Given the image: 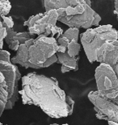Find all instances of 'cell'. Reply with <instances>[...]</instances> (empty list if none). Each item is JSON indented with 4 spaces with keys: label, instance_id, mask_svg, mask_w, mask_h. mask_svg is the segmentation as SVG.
<instances>
[{
    "label": "cell",
    "instance_id": "10",
    "mask_svg": "<svg viewBox=\"0 0 118 125\" xmlns=\"http://www.w3.org/2000/svg\"><path fill=\"white\" fill-rule=\"evenodd\" d=\"M7 30V36L4 41L6 42L7 46L12 51H17L20 45L24 44L25 42L31 39L36 38V36L34 34H32L27 32H18L14 30V29H9L6 28Z\"/></svg>",
    "mask_w": 118,
    "mask_h": 125
},
{
    "label": "cell",
    "instance_id": "15",
    "mask_svg": "<svg viewBox=\"0 0 118 125\" xmlns=\"http://www.w3.org/2000/svg\"><path fill=\"white\" fill-rule=\"evenodd\" d=\"M1 18L2 19V22L4 27L9 28V29L14 28V21H13V20H12L11 16H2Z\"/></svg>",
    "mask_w": 118,
    "mask_h": 125
},
{
    "label": "cell",
    "instance_id": "17",
    "mask_svg": "<svg viewBox=\"0 0 118 125\" xmlns=\"http://www.w3.org/2000/svg\"><path fill=\"white\" fill-rule=\"evenodd\" d=\"M114 13L116 15L118 14V0L114 2Z\"/></svg>",
    "mask_w": 118,
    "mask_h": 125
},
{
    "label": "cell",
    "instance_id": "23",
    "mask_svg": "<svg viewBox=\"0 0 118 125\" xmlns=\"http://www.w3.org/2000/svg\"><path fill=\"white\" fill-rule=\"evenodd\" d=\"M0 125H4V124H1V122H0Z\"/></svg>",
    "mask_w": 118,
    "mask_h": 125
},
{
    "label": "cell",
    "instance_id": "16",
    "mask_svg": "<svg viewBox=\"0 0 118 125\" xmlns=\"http://www.w3.org/2000/svg\"><path fill=\"white\" fill-rule=\"evenodd\" d=\"M11 54L5 50H0V60L3 62H11Z\"/></svg>",
    "mask_w": 118,
    "mask_h": 125
},
{
    "label": "cell",
    "instance_id": "8",
    "mask_svg": "<svg viewBox=\"0 0 118 125\" xmlns=\"http://www.w3.org/2000/svg\"><path fill=\"white\" fill-rule=\"evenodd\" d=\"M88 99L93 104L98 119L118 124V110L112 100L100 96L97 91L90 92Z\"/></svg>",
    "mask_w": 118,
    "mask_h": 125
},
{
    "label": "cell",
    "instance_id": "9",
    "mask_svg": "<svg viewBox=\"0 0 118 125\" xmlns=\"http://www.w3.org/2000/svg\"><path fill=\"white\" fill-rule=\"evenodd\" d=\"M118 61V40L108 42L98 51L95 56V62L100 64H107L113 67Z\"/></svg>",
    "mask_w": 118,
    "mask_h": 125
},
{
    "label": "cell",
    "instance_id": "13",
    "mask_svg": "<svg viewBox=\"0 0 118 125\" xmlns=\"http://www.w3.org/2000/svg\"><path fill=\"white\" fill-rule=\"evenodd\" d=\"M11 9V4L9 1L0 0V17L7 16Z\"/></svg>",
    "mask_w": 118,
    "mask_h": 125
},
{
    "label": "cell",
    "instance_id": "6",
    "mask_svg": "<svg viewBox=\"0 0 118 125\" xmlns=\"http://www.w3.org/2000/svg\"><path fill=\"white\" fill-rule=\"evenodd\" d=\"M58 15L56 10H51L39 13L29 17L24 23L30 33L36 36L45 35L48 37H54L57 40L62 36L64 31L57 26Z\"/></svg>",
    "mask_w": 118,
    "mask_h": 125
},
{
    "label": "cell",
    "instance_id": "1",
    "mask_svg": "<svg viewBox=\"0 0 118 125\" xmlns=\"http://www.w3.org/2000/svg\"><path fill=\"white\" fill-rule=\"evenodd\" d=\"M19 91L24 105L40 107L51 118L60 119L73 113L74 102L60 88L57 81L36 72H30L21 78Z\"/></svg>",
    "mask_w": 118,
    "mask_h": 125
},
{
    "label": "cell",
    "instance_id": "3",
    "mask_svg": "<svg viewBox=\"0 0 118 125\" xmlns=\"http://www.w3.org/2000/svg\"><path fill=\"white\" fill-rule=\"evenodd\" d=\"M57 49L56 38L39 35L20 45L11 62L12 64H19L25 68H45L57 62Z\"/></svg>",
    "mask_w": 118,
    "mask_h": 125
},
{
    "label": "cell",
    "instance_id": "14",
    "mask_svg": "<svg viewBox=\"0 0 118 125\" xmlns=\"http://www.w3.org/2000/svg\"><path fill=\"white\" fill-rule=\"evenodd\" d=\"M7 36V30L5 27L2 24V21L0 20V50L2 49V46H3V42Z\"/></svg>",
    "mask_w": 118,
    "mask_h": 125
},
{
    "label": "cell",
    "instance_id": "19",
    "mask_svg": "<svg viewBox=\"0 0 118 125\" xmlns=\"http://www.w3.org/2000/svg\"><path fill=\"white\" fill-rule=\"evenodd\" d=\"M4 82H5L4 76H3V75H2V73L1 72V71H0V85H1L2 83H4Z\"/></svg>",
    "mask_w": 118,
    "mask_h": 125
},
{
    "label": "cell",
    "instance_id": "21",
    "mask_svg": "<svg viewBox=\"0 0 118 125\" xmlns=\"http://www.w3.org/2000/svg\"><path fill=\"white\" fill-rule=\"evenodd\" d=\"M50 125H68V124H50Z\"/></svg>",
    "mask_w": 118,
    "mask_h": 125
},
{
    "label": "cell",
    "instance_id": "12",
    "mask_svg": "<svg viewBox=\"0 0 118 125\" xmlns=\"http://www.w3.org/2000/svg\"><path fill=\"white\" fill-rule=\"evenodd\" d=\"M8 100V93H7V87L6 82L2 83L0 85V118L2 113L5 111V107Z\"/></svg>",
    "mask_w": 118,
    "mask_h": 125
},
{
    "label": "cell",
    "instance_id": "4",
    "mask_svg": "<svg viewBox=\"0 0 118 125\" xmlns=\"http://www.w3.org/2000/svg\"><path fill=\"white\" fill-rule=\"evenodd\" d=\"M79 29L69 28L57 40L58 45L56 53L57 62L62 64V73L79 69V52L81 49L79 43Z\"/></svg>",
    "mask_w": 118,
    "mask_h": 125
},
{
    "label": "cell",
    "instance_id": "2",
    "mask_svg": "<svg viewBox=\"0 0 118 125\" xmlns=\"http://www.w3.org/2000/svg\"><path fill=\"white\" fill-rule=\"evenodd\" d=\"M45 11L56 10L57 21L73 29H91L99 25L101 17L91 8V1L87 0H45Z\"/></svg>",
    "mask_w": 118,
    "mask_h": 125
},
{
    "label": "cell",
    "instance_id": "22",
    "mask_svg": "<svg viewBox=\"0 0 118 125\" xmlns=\"http://www.w3.org/2000/svg\"><path fill=\"white\" fill-rule=\"evenodd\" d=\"M117 21H118V14H117Z\"/></svg>",
    "mask_w": 118,
    "mask_h": 125
},
{
    "label": "cell",
    "instance_id": "18",
    "mask_svg": "<svg viewBox=\"0 0 118 125\" xmlns=\"http://www.w3.org/2000/svg\"><path fill=\"white\" fill-rule=\"evenodd\" d=\"M112 69H113L115 74L117 75V78H118V61H117V63L115 64V66L112 67Z\"/></svg>",
    "mask_w": 118,
    "mask_h": 125
},
{
    "label": "cell",
    "instance_id": "20",
    "mask_svg": "<svg viewBox=\"0 0 118 125\" xmlns=\"http://www.w3.org/2000/svg\"><path fill=\"white\" fill-rule=\"evenodd\" d=\"M112 102H113L114 105H115V106H116V107H117V109L118 110V97H116L115 99H112Z\"/></svg>",
    "mask_w": 118,
    "mask_h": 125
},
{
    "label": "cell",
    "instance_id": "7",
    "mask_svg": "<svg viewBox=\"0 0 118 125\" xmlns=\"http://www.w3.org/2000/svg\"><path fill=\"white\" fill-rule=\"evenodd\" d=\"M97 93L104 98L112 100L118 97V78L112 67L100 64L95 72Z\"/></svg>",
    "mask_w": 118,
    "mask_h": 125
},
{
    "label": "cell",
    "instance_id": "24",
    "mask_svg": "<svg viewBox=\"0 0 118 125\" xmlns=\"http://www.w3.org/2000/svg\"><path fill=\"white\" fill-rule=\"evenodd\" d=\"M117 38H118V30H117Z\"/></svg>",
    "mask_w": 118,
    "mask_h": 125
},
{
    "label": "cell",
    "instance_id": "5",
    "mask_svg": "<svg viewBox=\"0 0 118 125\" xmlns=\"http://www.w3.org/2000/svg\"><path fill=\"white\" fill-rule=\"evenodd\" d=\"M116 40H118L117 30L111 24L99 25L97 28L89 29L80 34L81 44L90 62H95L98 51L108 42Z\"/></svg>",
    "mask_w": 118,
    "mask_h": 125
},
{
    "label": "cell",
    "instance_id": "11",
    "mask_svg": "<svg viewBox=\"0 0 118 125\" xmlns=\"http://www.w3.org/2000/svg\"><path fill=\"white\" fill-rule=\"evenodd\" d=\"M16 65L12 64L11 62H3L0 60V71L2 73L7 87V93H8V99L13 94L15 89V83L16 79Z\"/></svg>",
    "mask_w": 118,
    "mask_h": 125
}]
</instances>
